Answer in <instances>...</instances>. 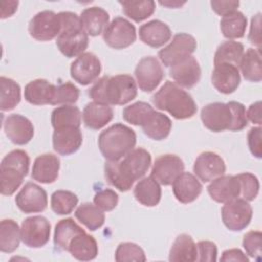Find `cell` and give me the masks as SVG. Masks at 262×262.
<instances>
[{
    "label": "cell",
    "mask_w": 262,
    "mask_h": 262,
    "mask_svg": "<svg viewBox=\"0 0 262 262\" xmlns=\"http://www.w3.org/2000/svg\"><path fill=\"white\" fill-rule=\"evenodd\" d=\"M208 193L217 203H227L241 196V185L236 175H221L211 181Z\"/></svg>",
    "instance_id": "44dd1931"
},
{
    "label": "cell",
    "mask_w": 262,
    "mask_h": 262,
    "mask_svg": "<svg viewBox=\"0 0 262 262\" xmlns=\"http://www.w3.org/2000/svg\"><path fill=\"white\" fill-rule=\"evenodd\" d=\"M78 196L70 190H56L51 194V210L57 215H69L78 205Z\"/></svg>",
    "instance_id": "b9f144b4"
},
{
    "label": "cell",
    "mask_w": 262,
    "mask_h": 262,
    "mask_svg": "<svg viewBox=\"0 0 262 262\" xmlns=\"http://www.w3.org/2000/svg\"><path fill=\"white\" fill-rule=\"evenodd\" d=\"M196 49V41L187 33L176 34L172 41L158 53L162 63L170 68L182 59L190 56Z\"/></svg>",
    "instance_id": "8992f818"
},
{
    "label": "cell",
    "mask_w": 262,
    "mask_h": 262,
    "mask_svg": "<svg viewBox=\"0 0 262 262\" xmlns=\"http://www.w3.org/2000/svg\"><path fill=\"white\" fill-rule=\"evenodd\" d=\"M253 209L248 201L244 199H234L224 203L221 208V218L223 224L231 231H241L251 222Z\"/></svg>",
    "instance_id": "ba28073f"
},
{
    "label": "cell",
    "mask_w": 262,
    "mask_h": 262,
    "mask_svg": "<svg viewBox=\"0 0 262 262\" xmlns=\"http://www.w3.org/2000/svg\"><path fill=\"white\" fill-rule=\"evenodd\" d=\"M198 259V248L192 237L186 233L179 234L169 252L171 262H193Z\"/></svg>",
    "instance_id": "f546056e"
},
{
    "label": "cell",
    "mask_w": 262,
    "mask_h": 262,
    "mask_svg": "<svg viewBox=\"0 0 262 262\" xmlns=\"http://www.w3.org/2000/svg\"><path fill=\"white\" fill-rule=\"evenodd\" d=\"M30 158L23 149L8 152L0 165V190L3 195H11L23 183L29 172Z\"/></svg>",
    "instance_id": "277c9868"
},
{
    "label": "cell",
    "mask_w": 262,
    "mask_h": 262,
    "mask_svg": "<svg viewBox=\"0 0 262 262\" xmlns=\"http://www.w3.org/2000/svg\"><path fill=\"white\" fill-rule=\"evenodd\" d=\"M239 5L238 1H211L212 9L219 15L224 16L237 9Z\"/></svg>",
    "instance_id": "11a10c76"
},
{
    "label": "cell",
    "mask_w": 262,
    "mask_h": 262,
    "mask_svg": "<svg viewBox=\"0 0 262 262\" xmlns=\"http://www.w3.org/2000/svg\"><path fill=\"white\" fill-rule=\"evenodd\" d=\"M134 75L137 86L143 92L154 91L165 77L160 61L155 56H145L137 63Z\"/></svg>",
    "instance_id": "7c38bea8"
},
{
    "label": "cell",
    "mask_w": 262,
    "mask_h": 262,
    "mask_svg": "<svg viewBox=\"0 0 262 262\" xmlns=\"http://www.w3.org/2000/svg\"><path fill=\"white\" fill-rule=\"evenodd\" d=\"M261 245H262V233L259 230H251L244 235L243 247L246 253L256 259H261Z\"/></svg>",
    "instance_id": "c3c4849f"
},
{
    "label": "cell",
    "mask_w": 262,
    "mask_h": 262,
    "mask_svg": "<svg viewBox=\"0 0 262 262\" xmlns=\"http://www.w3.org/2000/svg\"><path fill=\"white\" fill-rule=\"evenodd\" d=\"M88 95L99 103L124 105L137 96V85L128 74L103 76L91 86Z\"/></svg>",
    "instance_id": "6da1fadb"
},
{
    "label": "cell",
    "mask_w": 262,
    "mask_h": 262,
    "mask_svg": "<svg viewBox=\"0 0 262 262\" xmlns=\"http://www.w3.org/2000/svg\"><path fill=\"white\" fill-rule=\"evenodd\" d=\"M81 120V111L72 104L57 106L51 113V125L54 129L67 126L80 127Z\"/></svg>",
    "instance_id": "f35d334b"
},
{
    "label": "cell",
    "mask_w": 262,
    "mask_h": 262,
    "mask_svg": "<svg viewBox=\"0 0 262 262\" xmlns=\"http://www.w3.org/2000/svg\"><path fill=\"white\" fill-rule=\"evenodd\" d=\"M184 172L183 161L176 155H161L155 160L150 176L162 185H171L173 181Z\"/></svg>",
    "instance_id": "9a60e30c"
},
{
    "label": "cell",
    "mask_w": 262,
    "mask_h": 262,
    "mask_svg": "<svg viewBox=\"0 0 262 262\" xmlns=\"http://www.w3.org/2000/svg\"><path fill=\"white\" fill-rule=\"evenodd\" d=\"M104 42L114 49H124L136 40L135 27L122 16L115 17L102 33Z\"/></svg>",
    "instance_id": "30bf717a"
},
{
    "label": "cell",
    "mask_w": 262,
    "mask_h": 262,
    "mask_svg": "<svg viewBox=\"0 0 262 262\" xmlns=\"http://www.w3.org/2000/svg\"><path fill=\"white\" fill-rule=\"evenodd\" d=\"M220 261H242L248 262L249 258L239 249H228L222 253Z\"/></svg>",
    "instance_id": "9f6ffc18"
},
{
    "label": "cell",
    "mask_w": 262,
    "mask_h": 262,
    "mask_svg": "<svg viewBox=\"0 0 262 262\" xmlns=\"http://www.w3.org/2000/svg\"><path fill=\"white\" fill-rule=\"evenodd\" d=\"M247 119L251 121L254 124L261 125L262 124V118H261V101H256L252 103L248 111L246 112Z\"/></svg>",
    "instance_id": "6f0895ef"
},
{
    "label": "cell",
    "mask_w": 262,
    "mask_h": 262,
    "mask_svg": "<svg viewBox=\"0 0 262 262\" xmlns=\"http://www.w3.org/2000/svg\"><path fill=\"white\" fill-rule=\"evenodd\" d=\"M3 129L8 139L16 145L27 144L34 136L32 122L19 114L7 116L3 122Z\"/></svg>",
    "instance_id": "ac0fdd59"
},
{
    "label": "cell",
    "mask_w": 262,
    "mask_h": 262,
    "mask_svg": "<svg viewBox=\"0 0 262 262\" xmlns=\"http://www.w3.org/2000/svg\"><path fill=\"white\" fill-rule=\"evenodd\" d=\"M136 144V134L130 127L117 123L98 136V147L107 161H119L131 151Z\"/></svg>",
    "instance_id": "3957f363"
},
{
    "label": "cell",
    "mask_w": 262,
    "mask_h": 262,
    "mask_svg": "<svg viewBox=\"0 0 262 262\" xmlns=\"http://www.w3.org/2000/svg\"><path fill=\"white\" fill-rule=\"evenodd\" d=\"M68 252L79 261H90L96 258L98 254V245L92 235L84 232L72 239Z\"/></svg>",
    "instance_id": "4dcf8cb0"
},
{
    "label": "cell",
    "mask_w": 262,
    "mask_h": 262,
    "mask_svg": "<svg viewBox=\"0 0 262 262\" xmlns=\"http://www.w3.org/2000/svg\"><path fill=\"white\" fill-rule=\"evenodd\" d=\"M126 16L140 23L151 16L156 9V3L152 0H126L119 1Z\"/></svg>",
    "instance_id": "74e56055"
},
{
    "label": "cell",
    "mask_w": 262,
    "mask_h": 262,
    "mask_svg": "<svg viewBox=\"0 0 262 262\" xmlns=\"http://www.w3.org/2000/svg\"><path fill=\"white\" fill-rule=\"evenodd\" d=\"M143 133L154 140H164L170 134L172 122L167 115L154 111L141 126Z\"/></svg>",
    "instance_id": "1f68e13d"
},
{
    "label": "cell",
    "mask_w": 262,
    "mask_h": 262,
    "mask_svg": "<svg viewBox=\"0 0 262 262\" xmlns=\"http://www.w3.org/2000/svg\"><path fill=\"white\" fill-rule=\"evenodd\" d=\"M119 202V195L113 189L105 188L95 193L93 198V204L97 206L103 212L114 210Z\"/></svg>",
    "instance_id": "681fc988"
},
{
    "label": "cell",
    "mask_w": 262,
    "mask_h": 262,
    "mask_svg": "<svg viewBox=\"0 0 262 262\" xmlns=\"http://www.w3.org/2000/svg\"><path fill=\"white\" fill-rule=\"evenodd\" d=\"M20 238V228L12 219H3L0 223V250L3 253H12L18 246Z\"/></svg>",
    "instance_id": "d590c367"
},
{
    "label": "cell",
    "mask_w": 262,
    "mask_h": 262,
    "mask_svg": "<svg viewBox=\"0 0 262 262\" xmlns=\"http://www.w3.org/2000/svg\"><path fill=\"white\" fill-rule=\"evenodd\" d=\"M55 85L45 79H36L29 82L24 91L25 99L34 105L51 104Z\"/></svg>",
    "instance_id": "83f0119b"
},
{
    "label": "cell",
    "mask_w": 262,
    "mask_h": 262,
    "mask_svg": "<svg viewBox=\"0 0 262 262\" xmlns=\"http://www.w3.org/2000/svg\"><path fill=\"white\" fill-rule=\"evenodd\" d=\"M238 67L246 80L250 82H260L262 79L261 50L258 48H249L244 52Z\"/></svg>",
    "instance_id": "836d02e7"
},
{
    "label": "cell",
    "mask_w": 262,
    "mask_h": 262,
    "mask_svg": "<svg viewBox=\"0 0 262 262\" xmlns=\"http://www.w3.org/2000/svg\"><path fill=\"white\" fill-rule=\"evenodd\" d=\"M83 142L80 127L67 126L54 129L52 135L53 149L61 156H70L76 152Z\"/></svg>",
    "instance_id": "ffe728a7"
},
{
    "label": "cell",
    "mask_w": 262,
    "mask_h": 262,
    "mask_svg": "<svg viewBox=\"0 0 262 262\" xmlns=\"http://www.w3.org/2000/svg\"><path fill=\"white\" fill-rule=\"evenodd\" d=\"M104 176L112 186L116 187L118 190L125 192L131 189V185L125 180L122 173L118 168L117 161H106L104 164Z\"/></svg>",
    "instance_id": "7dc6e473"
},
{
    "label": "cell",
    "mask_w": 262,
    "mask_h": 262,
    "mask_svg": "<svg viewBox=\"0 0 262 262\" xmlns=\"http://www.w3.org/2000/svg\"><path fill=\"white\" fill-rule=\"evenodd\" d=\"M261 127H253L248 132V145L251 154L257 158L262 157V141H261Z\"/></svg>",
    "instance_id": "816d5d0a"
},
{
    "label": "cell",
    "mask_w": 262,
    "mask_h": 262,
    "mask_svg": "<svg viewBox=\"0 0 262 262\" xmlns=\"http://www.w3.org/2000/svg\"><path fill=\"white\" fill-rule=\"evenodd\" d=\"M115 260L118 262H144L146 260L144 251L136 244L125 242L119 244L115 253Z\"/></svg>",
    "instance_id": "ee69618b"
},
{
    "label": "cell",
    "mask_w": 262,
    "mask_h": 262,
    "mask_svg": "<svg viewBox=\"0 0 262 262\" xmlns=\"http://www.w3.org/2000/svg\"><path fill=\"white\" fill-rule=\"evenodd\" d=\"M56 46L66 57H78L88 47V35L82 25L64 29L56 38Z\"/></svg>",
    "instance_id": "5bb4252c"
},
{
    "label": "cell",
    "mask_w": 262,
    "mask_h": 262,
    "mask_svg": "<svg viewBox=\"0 0 262 262\" xmlns=\"http://www.w3.org/2000/svg\"><path fill=\"white\" fill-rule=\"evenodd\" d=\"M75 217L91 231L100 228L105 220L103 211L91 203L81 204L75 211Z\"/></svg>",
    "instance_id": "8d00e7d4"
},
{
    "label": "cell",
    "mask_w": 262,
    "mask_h": 262,
    "mask_svg": "<svg viewBox=\"0 0 262 262\" xmlns=\"http://www.w3.org/2000/svg\"><path fill=\"white\" fill-rule=\"evenodd\" d=\"M80 20L86 34L95 37L103 33L110 24V14L101 7L92 6L85 8L81 12Z\"/></svg>",
    "instance_id": "4316f807"
},
{
    "label": "cell",
    "mask_w": 262,
    "mask_h": 262,
    "mask_svg": "<svg viewBox=\"0 0 262 262\" xmlns=\"http://www.w3.org/2000/svg\"><path fill=\"white\" fill-rule=\"evenodd\" d=\"M60 161L53 154H43L38 156L33 164L32 178L37 182L49 184L58 177Z\"/></svg>",
    "instance_id": "603a6c76"
},
{
    "label": "cell",
    "mask_w": 262,
    "mask_h": 262,
    "mask_svg": "<svg viewBox=\"0 0 262 262\" xmlns=\"http://www.w3.org/2000/svg\"><path fill=\"white\" fill-rule=\"evenodd\" d=\"M101 72V63L99 58L91 53L84 52L79 55L72 63L70 68L71 77L82 86L93 83Z\"/></svg>",
    "instance_id": "4fadbf2b"
},
{
    "label": "cell",
    "mask_w": 262,
    "mask_h": 262,
    "mask_svg": "<svg viewBox=\"0 0 262 262\" xmlns=\"http://www.w3.org/2000/svg\"><path fill=\"white\" fill-rule=\"evenodd\" d=\"M15 204L26 214L43 212L48 205L47 193L38 184L28 182L16 194Z\"/></svg>",
    "instance_id": "2e32d148"
},
{
    "label": "cell",
    "mask_w": 262,
    "mask_h": 262,
    "mask_svg": "<svg viewBox=\"0 0 262 262\" xmlns=\"http://www.w3.org/2000/svg\"><path fill=\"white\" fill-rule=\"evenodd\" d=\"M198 259L196 261L213 262L217 260V247L216 244L210 241H200L196 244Z\"/></svg>",
    "instance_id": "f907efd6"
},
{
    "label": "cell",
    "mask_w": 262,
    "mask_h": 262,
    "mask_svg": "<svg viewBox=\"0 0 262 262\" xmlns=\"http://www.w3.org/2000/svg\"><path fill=\"white\" fill-rule=\"evenodd\" d=\"M80 96V90L71 82L61 83L59 85H55L53 98L51 100L52 105L58 104H73L75 103Z\"/></svg>",
    "instance_id": "f6af8a7d"
},
{
    "label": "cell",
    "mask_w": 262,
    "mask_h": 262,
    "mask_svg": "<svg viewBox=\"0 0 262 262\" xmlns=\"http://www.w3.org/2000/svg\"><path fill=\"white\" fill-rule=\"evenodd\" d=\"M241 185V196L242 199L251 202L256 199L259 192L260 183L258 178L249 172L239 173L236 175Z\"/></svg>",
    "instance_id": "bcb514c9"
},
{
    "label": "cell",
    "mask_w": 262,
    "mask_h": 262,
    "mask_svg": "<svg viewBox=\"0 0 262 262\" xmlns=\"http://www.w3.org/2000/svg\"><path fill=\"white\" fill-rule=\"evenodd\" d=\"M169 74L180 87L191 88L199 83L202 71L196 58L190 55L170 67Z\"/></svg>",
    "instance_id": "d6986e66"
},
{
    "label": "cell",
    "mask_w": 262,
    "mask_h": 262,
    "mask_svg": "<svg viewBox=\"0 0 262 262\" xmlns=\"http://www.w3.org/2000/svg\"><path fill=\"white\" fill-rule=\"evenodd\" d=\"M152 103L156 108L169 113L177 120L193 117L198 106L192 96L175 82L166 81L154 94Z\"/></svg>",
    "instance_id": "7a4b0ae2"
},
{
    "label": "cell",
    "mask_w": 262,
    "mask_h": 262,
    "mask_svg": "<svg viewBox=\"0 0 262 262\" xmlns=\"http://www.w3.org/2000/svg\"><path fill=\"white\" fill-rule=\"evenodd\" d=\"M247 29V17L243 12L235 10L222 16L220 20V30L227 39H239L245 36Z\"/></svg>",
    "instance_id": "e575fe53"
},
{
    "label": "cell",
    "mask_w": 262,
    "mask_h": 262,
    "mask_svg": "<svg viewBox=\"0 0 262 262\" xmlns=\"http://www.w3.org/2000/svg\"><path fill=\"white\" fill-rule=\"evenodd\" d=\"M85 230L79 226L74 219L66 218L59 220L54 228L53 242L54 246L60 251H68L70 243L78 234L84 233Z\"/></svg>",
    "instance_id": "d6a6232c"
},
{
    "label": "cell",
    "mask_w": 262,
    "mask_h": 262,
    "mask_svg": "<svg viewBox=\"0 0 262 262\" xmlns=\"http://www.w3.org/2000/svg\"><path fill=\"white\" fill-rule=\"evenodd\" d=\"M17 1H2L1 2V18L11 16L17 10Z\"/></svg>",
    "instance_id": "680465c9"
},
{
    "label": "cell",
    "mask_w": 262,
    "mask_h": 262,
    "mask_svg": "<svg viewBox=\"0 0 262 262\" xmlns=\"http://www.w3.org/2000/svg\"><path fill=\"white\" fill-rule=\"evenodd\" d=\"M185 2H178V1H173V2H171V1H160V4L161 5H164V6H167V7H172V8H174V7H178V6H181V5H183Z\"/></svg>",
    "instance_id": "91938a15"
},
{
    "label": "cell",
    "mask_w": 262,
    "mask_h": 262,
    "mask_svg": "<svg viewBox=\"0 0 262 262\" xmlns=\"http://www.w3.org/2000/svg\"><path fill=\"white\" fill-rule=\"evenodd\" d=\"M50 229V223L44 216L28 217L20 226L21 242L29 248H41L48 243Z\"/></svg>",
    "instance_id": "8fae6325"
},
{
    "label": "cell",
    "mask_w": 262,
    "mask_h": 262,
    "mask_svg": "<svg viewBox=\"0 0 262 262\" xmlns=\"http://www.w3.org/2000/svg\"><path fill=\"white\" fill-rule=\"evenodd\" d=\"M244 52L245 48L241 42L233 40L224 41L217 47L214 55V66L219 63H231L238 67Z\"/></svg>",
    "instance_id": "ab89813d"
},
{
    "label": "cell",
    "mask_w": 262,
    "mask_h": 262,
    "mask_svg": "<svg viewBox=\"0 0 262 262\" xmlns=\"http://www.w3.org/2000/svg\"><path fill=\"white\" fill-rule=\"evenodd\" d=\"M225 171L226 166L223 159L213 151L200 154L193 164V172L198 179L203 182H210L223 175Z\"/></svg>",
    "instance_id": "e0dca14e"
},
{
    "label": "cell",
    "mask_w": 262,
    "mask_h": 262,
    "mask_svg": "<svg viewBox=\"0 0 262 262\" xmlns=\"http://www.w3.org/2000/svg\"><path fill=\"white\" fill-rule=\"evenodd\" d=\"M154 111L155 110L149 103L144 101H137L123 110V118L126 122L141 127Z\"/></svg>",
    "instance_id": "7bdbcfd3"
},
{
    "label": "cell",
    "mask_w": 262,
    "mask_h": 262,
    "mask_svg": "<svg viewBox=\"0 0 262 262\" xmlns=\"http://www.w3.org/2000/svg\"><path fill=\"white\" fill-rule=\"evenodd\" d=\"M171 36L172 32L169 26L159 19H152L139 28L140 40L152 48L163 46L171 39Z\"/></svg>",
    "instance_id": "d4e9b609"
},
{
    "label": "cell",
    "mask_w": 262,
    "mask_h": 262,
    "mask_svg": "<svg viewBox=\"0 0 262 262\" xmlns=\"http://www.w3.org/2000/svg\"><path fill=\"white\" fill-rule=\"evenodd\" d=\"M212 84L216 90L223 94L234 92L241 83L238 68L231 63L216 64L211 76Z\"/></svg>",
    "instance_id": "7402d4cb"
},
{
    "label": "cell",
    "mask_w": 262,
    "mask_h": 262,
    "mask_svg": "<svg viewBox=\"0 0 262 262\" xmlns=\"http://www.w3.org/2000/svg\"><path fill=\"white\" fill-rule=\"evenodd\" d=\"M117 164L125 180L133 186L134 182L141 179L149 169L151 156L146 149L136 147L129 151L122 160L117 161Z\"/></svg>",
    "instance_id": "5b68a950"
},
{
    "label": "cell",
    "mask_w": 262,
    "mask_h": 262,
    "mask_svg": "<svg viewBox=\"0 0 262 262\" xmlns=\"http://www.w3.org/2000/svg\"><path fill=\"white\" fill-rule=\"evenodd\" d=\"M172 189L174 196L178 202L189 204L199 198L203 186L195 175L189 172H182L173 181Z\"/></svg>",
    "instance_id": "cb8c5ba5"
},
{
    "label": "cell",
    "mask_w": 262,
    "mask_h": 262,
    "mask_svg": "<svg viewBox=\"0 0 262 262\" xmlns=\"http://www.w3.org/2000/svg\"><path fill=\"white\" fill-rule=\"evenodd\" d=\"M234 114V123L231 131H241L248 125V119L246 116V107L243 103L237 101H229Z\"/></svg>",
    "instance_id": "f5cc1de1"
},
{
    "label": "cell",
    "mask_w": 262,
    "mask_h": 262,
    "mask_svg": "<svg viewBox=\"0 0 262 262\" xmlns=\"http://www.w3.org/2000/svg\"><path fill=\"white\" fill-rule=\"evenodd\" d=\"M113 108L103 103L96 101L88 102L82 113L84 125L92 130H99L113 120Z\"/></svg>",
    "instance_id": "484cf974"
},
{
    "label": "cell",
    "mask_w": 262,
    "mask_h": 262,
    "mask_svg": "<svg viewBox=\"0 0 262 262\" xmlns=\"http://www.w3.org/2000/svg\"><path fill=\"white\" fill-rule=\"evenodd\" d=\"M201 120L204 126L210 131H231L234 123V115L229 102H212L202 108Z\"/></svg>",
    "instance_id": "52a82bcc"
},
{
    "label": "cell",
    "mask_w": 262,
    "mask_h": 262,
    "mask_svg": "<svg viewBox=\"0 0 262 262\" xmlns=\"http://www.w3.org/2000/svg\"><path fill=\"white\" fill-rule=\"evenodd\" d=\"M31 37L38 41H50L57 38L61 32V23L58 13L52 10H43L36 13L28 27Z\"/></svg>",
    "instance_id": "9c48e42d"
},
{
    "label": "cell",
    "mask_w": 262,
    "mask_h": 262,
    "mask_svg": "<svg viewBox=\"0 0 262 262\" xmlns=\"http://www.w3.org/2000/svg\"><path fill=\"white\" fill-rule=\"evenodd\" d=\"M261 13H257L251 19L250 33L248 36L249 41L257 46L258 49H261Z\"/></svg>",
    "instance_id": "db71d44e"
},
{
    "label": "cell",
    "mask_w": 262,
    "mask_h": 262,
    "mask_svg": "<svg viewBox=\"0 0 262 262\" xmlns=\"http://www.w3.org/2000/svg\"><path fill=\"white\" fill-rule=\"evenodd\" d=\"M134 198L138 203L146 207L157 206L162 196L160 184L151 177H142L139 179L133 190Z\"/></svg>",
    "instance_id": "f1b7e54d"
},
{
    "label": "cell",
    "mask_w": 262,
    "mask_h": 262,
    "mask_svg": "<svg viewBox=\"0 0 262 262\" xmlns=\"http://www.w3.org/2000/svg\"><path fill=\"white\" fill-rule=\"evenodd\" d=\"M1 99H0V108L2 112H8L13 110L20 101V87L12 79L1 77Z\"/></svg>",
    "instance_id": "60d3db41"
}]
</instances>
